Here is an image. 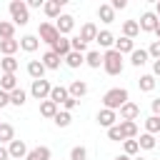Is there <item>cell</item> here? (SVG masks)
I'll return each mask as SVG.
<instances>
[{
	"label": "cell",
	"mask_w": 160,
	"mask_h": 160,
	"mask_svg": "<svg viewBox=\"0 0 160 160\" xmlns=\"http://www.w3.org/2000/svg\"><path fill=\"white\" fill-rule=\"evenodd\" d=\"M15 38V22L12 20H0V40Z\"/></svg>",
	"instance_id": "cell-33"
},
{
	"label": "cell",
	"mask_w": 160,
	"mask_h": 160,
	"mask_svg": "<svg viewBox=\"0 0 160 160\" xmlns=\"http://www.w3.org/2000/svg\"><path fill=\"white\" fill-rule=\"evenodd\" d=\"M85 65L92 68V70H100V68H102V52H100V50H88V55H85Z\"/></svg>",
	"instance_id": "cell-22"
},
{
	"label": "cell",
	"mask_w": 160,
	"mask_h": 160,
	"mask_svg": "<svg viewBox=\"0 0 160 160\" xmlns=\"http://www.w3.org/2000/svg\"><path fill=\"white\" fill-rule=\"evenodd\" d=\"M118 112H120V120H138L140 118V105L132 102V100H128Z\"/></svg>",
	"instance_id": "cell-11"
},
{
	"label": "cell",
	"mask_w": 160,
	"mask_h": 160,
	"mask_svg": "<svg viewBox=\"0 0 160 160\" xmlns=\"http://www.w3.org/2000/svg\"><path fill=\"white\" fill-rule=\"evenodd\" d=\"M122 152H125L128 158H135V155L140 152V145H138V138H135V140H125V142H122Z\"/></svg>",
	"instance_id": "cell-40"
},
{
	"label": "cell",
	"mask_w": 160,
	"mask_h": 160,
	"mask_svg": "<svg viewBox=\"0 0 160 160\" xmlns=\"http://www.w3.org/2000/svg\"><path fill=\"white\" fill-rule=\"evenodd\" d=\"M18 88H20V85H18V78L10 75V72H2V78H0V90L12 92V90H18Z\"/></svg>",
	"instance_id": "cell-29"
},
{
	"label": "cell",
	"mask_w": 160,
	"mask_h": 160,
	"mask_svg": "<svg viewBox=\"0 0 160 160\" xmlns=\"http://www.w3.org/2000/svg\"><path fill=\"white\" fill-rule=\"evenodd\" d=\"M0 160H10V152H8V145H0Z\"/></svg>",
	"instance_id": "cell-50"
},
{
	"label": "cell",
	"mask_w": 160,
	"mask_h": 160,
	"mask_svg": "<svg viewBox=\"0 0 160 160\" xmlns=\"http://www.w3.org/2000/svg\"><path fill=\"white\" fill-rule=\"evenodd\" d=\"M155 15H158V18H160V0H158V2H155Z\"/></svg>",
	"instance_id": "cell-52"
},
{
	"label": "cell",
	"mask_w": 160,
	"mask_h": 160,
	"mask_svg": "<svg viewBox=\"0 0 160 160\" xmlns=\"http://www.w3.org/2000/svg\"><path fill=\"white\" fill-rule=\"evenodd\" d=\"M70 98V92H68V88L65 85H52V92H50V100L55 102V105H62L65 100Z\"/></svg>",
	"instance_id": "cell-25"
},
{
	"label": "cell",
	"mask_w": 160,
	"mask_h": 160,
	"mask_svg": "<svg viewBox=\"0 0 160 160\" xmlns=\"http://www.w3.org/2000/svg\"><path fill=\"white\" fill-rule=\"evenodd\" d=\"M38 48H40V38H38V35H22V38H20V50L35 52Z\"/></svg>",
	"instance_id": "cell-19"
},
{
	"label": "cell",
	"mask_w": 160,
	"mask_h": 160,
	"mask_svg": "<svg viewBox=\"0 0 160 160\" xmlns=\"http://www.w3.org/2000/svg\"><path fill=\"white\" fill-rule=\"evenodd\" d=\"M98 18H100V22H105V25L115 22V10H112V5H110V2H102V5L98 8Z\"/></svg>",
	"instance_id": "cell-18"
},
{
	"label": "cell",
	"mask_w": 160,
	"mask_h": 160,
	"mask_svg": "<svg viewBox=\"0 0 160 160\" xmlns=\"http://www.w3.org/2000/svg\"><path fill=\"white\" fill-rule=\"evenodd\" d=\"M112 160H132V158H128V155H125V152H122V155H115V158H112Z\"/></svg>",
	"instance_id": "cell-51"
},
{
	"label": "cell",
	"mask_w": 160,
	"mask_h": 160,
	"mask_svg": "<svg viewBox=\"0 0 160 160\" xmlns=\"http://www.w3.org/2000/svg\"><path fill=\"white\" fill-rule=\"evenodd\" d=\"M68 92H70V98L80 100V98L88 95V82H85V80H72V82L68 85Z\"/></svg>",
	"instance_id": "cell-15"
},
{
	"label": "cell",
	"mask_w": 160,
	"mask_h": 160,
	"mask_svg": "<svg viewBox=\"0 0 160 160\" xmlns=\"http://www.w3.org/2000/svg\"><path fill=\"white\" fill-rule=\"evenodd\" d=\"M115 40H118V38H115L110 30H100L98 38H95V42L100 45V50H112V48H115Z\"/></svg>",
	"instance_id": "cell-12"
},
{
	"label": "cell",
	"mask_w": 160,
	"mask_h": 160,
	"mask_svg": "<svg viewBox=\"0 0 160 160\" xmlns=\"http://www.w3.org/2000/svg\"><path fill=\"white\" fill-rule=\"evenodd\" d=\"M78 105H80V100H75V98H68V100L62 102V110H68V112H72V110H75Z\"/></svg>",
	"instance_id": "cell-44"
},
{
	"label": "cell",
	"mask_w": 160,
	"mask_h": 160,
	"mask_svg": "<svg viewBox=\"0 0 160 160\" xmlns=\"http://www.w3.org/2000/svg\"><path fill=\"white\" fill-rule=\"evenodd\" d=\"M130 100V92L125 90V88H110L105 95H102V108H108V110H120L125 102Z\"/></svg>",
	"instance_id": "cell-1"
},
{
	"label": "cell",
	"mask_w": 160,
	"mask_h": 160,
	"mask_svg": "<svg viewBox=\"0 0 160 160\" xmlns=\"http://www.w3.org/2000/svg\"><path fill=\"white\" fill-rule=\"evenodd\" d=\"M120 130H122L125 140H135L138 138V122L135 120H120Z\"/></svg>",
	"instance_id": "cell-27"
},
{
	"label": "cell",
	"mask_w": 160,
	"mask_h": 160,
	"mask_svg": "<svg viewBox=\"0 0 160 160\" xmlns=\"http://www.w3.org/2000/svg\"><path fill=\"white\" fill-rule=\"evenodd\" d=\"M8 152H10V160H25L28 152H30V148H28L25 140H18V138H15V140L8 145Z\"/></svg>",
	"instance_id": "cell-7"
},
{
	"label": "cell",
	"mask_w": 160,
	"mask_h": 160,
	"mask_svg": "<svg viewBox=\"0 0 160 160\" xmlns=\"http://www.w3.org/2000/svg\"><path fill=\"white\" fill-rule=\"evenodd\" d=\"M145 132H150V135H160V118H158V115H150V118L145 120Z\"/></svg>",
	"instance_id": "cell-37"
},
{
	"label": "cell",
	"mask_w": 160,
	"mask_h": 160,
	"mask_svg": "<svg viewBox=\"0 0 160 160\" xmlns=\"http://www.w3.org/2000/svg\"><path fill=\"white\" fill-rule=\"evenodd\" d=\"M122 68H125V62H122V55H120L115 48L102 52V70H105L108 75H120V72H122Z\"/></svg>",
	"instance_id": "cell-2"
},
{
	"label": "cell",
	"mask_w": 160,
	"mask_h": 160,
	"mask_svg": "<svg viewBox=\"0 0 160 160\" xmlns=\"http://www.w3.org/2000/svg\"><path fill=\"white\" fill-rule=\"evenodd\" d=\"M52 122H55L58 128H68V125L72 122V115H70L68 110H60V112H58V115L52 118Z\"/></svg>",
	"instance_id": "cell-39"
},
{
	"label": "cell",
	"mask_w": 160,
	"mask_h": 160,
	"mask_svg": "<svg viewBox=\"0 0 160 160\" xmlns=\"http://www.w3.org/2000/svg\"><path fill=\"white\" fill-rule=\"evenodd\" d=\"M148 60H150V55H148V50H142V48H140V50L135 48V50L130 52V65H132V68H142Z\"/></svg>",
	"instance_id": "cell-23"
},
{
	"label": "cell",
	"mask_w": 160,
	"mask_h": 160,
	"mask_svg": "<svg viewBox=\"0 0 160 160\" xmlns=\"http://www.w3.org/2000/svg\"><path fill=\"white\" fill-rule=\"evenodd\" d=\"M138 145H140V150H155L158 140H155V135H150V132H142V135H138Z\"/></svg>",
	"instance_id": "cell-32"
},
{
	"label": "cell",
	"mask_w": 160,
	"mask_h": 160,
	"mask_svg": "<svg viewBox=\"0 0 160 160\" xmlns=\"http://www.w3.org/2000/svg\"><path fill=\"white\" fill-rule=\"evenodd\" d=\"M8 105H10V92L0 90V110H2V108H8Z\"/></svg>",
	"instance_id": "cell-45"
},
{
	"label": "cell",
	"mask_w": 160,
	"mask_h": 160,
	"mask_svg": "<svg viewBox=\"0 0 160 160\" xmlns=\"http://www.w3.org/2000/svg\"><path fill=\"white\" fill-rule=\"evenodd\" d=\"M155 38L160 40V22H158V28H155Z\"/></svg>",
	"instance_id": "cell-53"
},
{
	"label": "cell",
	"mask_w": 160,
	"mask_h": 160,
	"mask_svg": "<svg viewBox=\"0 0 160 160\" xmlns=\"http://www.w3.org/2000/svg\"><path fill=\"white\" fill-rule=\"evenodd\" d=\"M25 160H52V152L48 145H38V148H30Z\"/></svg>",
	"instance_id": "cell-16"
},
{
	"label": "cell",
	"mask_w": 160,
	"mask_h": 160,
	"mask_svg": "<svg viewBox=\"0 0 160 160\" xmlns=\"http://www.w3.org/2000/svg\"><path fill=\"white\" fill-rule=\"evenodd\" d=\"M70 160H88V148L85 145H75L70 150Z\"/></svg>",
	"instance_id": "cell-42"
},
{
	"label": "cell",
	"mask_w": 160,
	"mask_h": 160,
	"mask_svg": "<svg viewBox=\"0 0 160 160\" xmlns=\"http://www.w3.org/2000/svg\"><path fill=\"white\" fill-rule=\"evenodd\" d=\"M15 140V128L10 122H0V145H10Z\"/></svg>",
	"instance_id": "cell-28"
},
{
	"label": "cell",
	"mask_w": 160,
	"mask_h": 160,
	"mask_svg": "<svg viewBox=\"0 0 160 160\" xmlns=\"http://www.w3.org/2000/svg\"><path fill=\"white\" fill-rule=\"evenodd\" d=\"M122 35L130 38V40H135V38L140 35V25H138V20H125V22H122Z\"/></svg>",
	"instance_id": "cell-31"
},
{
	"label": "cell",
	"mask_w": 160,
	"mask_h": 160,
	"mask_svg": "<svg viewBox=\"0 0 160 160\" xmlns=\"http://www.w3.org/2000/svg\"><path fill=\"white\" fill-rule=\"evenodd\" d=\"M155 85H158V80H155V75H152V72L140 75V80H138V88H140L142 92H152V90H155Z\"/></svg>",
	"instance_id": "cell-30"
},
{
	"label": "cell",
	"mask_w": 160,
	"mask_h": 160,
	"mask_svg": "<svg viewBox=\"0 0 160 160\" xmlns=\"http://www.w3.org/2000/svg\"><path fill=\"white\" fill-rule=\"evenodd\" d=\"M152 75H155V80L160 78V60H152Z\"/></svg>",
	"instance_id": "cell-49"
},
{
	"label": "cell",
	"mask_w": 160,
	"mask_h": 160,
	"mask_svg": "<svg viewBox=\"0 0 160 160\" xmlns=\"http://www.w3.org/2000/svg\"><path fill=\"white\" fill-rule=\"evenodd\" d=\"M50 50H52L55 55H60V58L65 60V58H68V55L72 52V48H70V38H65V35H60V40H58V42H55V45H52Z\"/></svg>",
	"instance_id": "cell-14"
},
{
	"label": "cell",
	"mask_w": 160,
	"mask_h": 160,
	"mask_svg": "<svg viewBox=\"0 0 160 160\" xmlns=\"http://www.w3.org/2000/svg\"><path fill=\"white\" fill-rule=\"evenodd\" d=\"M148 55L150 60H160V40H152V45L148 48Z\"/></svg>",
	"instance_id": "cell-43"
},
{
	"label": "cell",
	"mask_w": 160,
	"mask_h": 160,
	"mask_svg": "<svg viewBox=\"0 0 160 160\" xmlns=\"http://www.w3.org/2000/svg\"><path fill=\"white\" fill-rule=\"evenodd\" d=\"M42 5H45L42 0H28V8L30 10H42Z\"/></svg>",
	"instance_id": "cell-46"
},
{
	"label": "cell",
	"mask_w": 160,
	"mask_h": 160,
	"mask_svg": "<svg viewBox=\"0 0 160 160\" xmlns=\"http://www.w3.org/2000/svg\"><path fill=\"white\" fill-rule=\"evenodd\" d=\"M8 10H10V20L15 22V25H28V20H30V8H28V2L25 0H12L10 5H8Z\"/></svg>",
	"instance_id": "cell-3"
},
{
	"label": "cell",
	"mask_w": 160,
	"mask_h": 160,
	"mask_svg": "<svg viewBox=\"0 0 160 160\" xmlns=\"http://www.w3.org/2000/svg\"><path fill=\"white\" fill-rule=\"evenodd\" d=\"M38 38H40V42H45V45L52 48V45L60 40V32H58L55 22H40V28H38Z\"/></svg>",
	"instance_id": "cell-4"
},
{
	"label": "cell",
	"mask_w": 160,
	"mask_h": 160,
	"mask_svg": "<svg viewBox=\"0 0 160 160\" xmlns=\"http://www.w3.org/2000/svg\"><path fill=\"white\" fill-rule=\"evenodd\" d=\"M95 120H98V125H100V128H105V130H108V128L118 125V112H115V110L102 108V110H98V118H95Z\"/></svg>",
	"instance_id": "cell-9"
},
{
	"label": "cell",
	"mask_w": 160,
	"mask_h": 160,
	"mask_svg": "<svg viewBox=\"0 0 160 160\" xmlns=\"http://www.w3.org/2000/svg\"><path fill=\"white\" fill-rule=\"evenodd\" d=\"M58 112H60V105H55V102H52L50 98L40 102V115H42V118H50V120H52V118H55Z\"/></svg>",
	"instance_id": "cell-26"
},
{
	"label": "cell",
	"mask_w": 160,
	"mask_h": 160,
	"mask_svg": "<svg viewBox=\"0 0 160 160\" xmlns=\"http://www.w3.org/2000/svg\"><path fill=\"white\" fill-rule=\"evenodd\" d=\"M70 48H72V52H82V55H88V42H85L80 35L70 38Z\"/></svg>",
	"instance_id": "cell-38"
},
{
	"label": "cell",
	"mask_w": 160,
	"mask_h": 160,
	"mask_svg": "<svg viewBox=\"0 0 160 160\" xmlns=\"http://www.w3.org/2000/svg\"><path fill=\"white\" fill-rule=\"evenodd\" d=\"M150 110H152V115H158V118H160V98H155V100L150 102Z\"/></svg>",
	"instance_id": "cell-48"
},
{
	"label": "cell",
	"mask_w": 160,
	"mask_h": 160,
	"mask_svg": "<svg viewBox=\"0 0 160 160\" xmlns=\"http://www.w3.org/2000/svg\"><path fill=\"white\" fill-rule=\"evenodd\" d=\"M98 32H100V30H98V25H95V22H82V28H80V38H82L88 45H90V42H95Z\"/></svg>",
	"instance_id": "cell-17"
},
{
	"label": "cell",
	"mask_w": 160,
	"mask_h": 160,
	"mask_svg": "<svg viewBox=\"0 0 160 160\" xmlns=\"http://www.w3.org/2000/svg\"><path fill=\"white\" fill-rule=\"evenodd\" d=\"M132 160H148V158H142V155H135V158H132Z\"/></svg>",
	"instance_id": "cell-54"
},
{
	"label": "cell",
	"mask_w": 160,
	"mask_h": 160,
	"mask_svg": "<svg viewBox=\"0 0 160 160\" xmlns=\"http://www.w3.org/2000/svg\"><path fill=\"white\" fill-rule=\"evenodd\" d=\"M158 22H160V18L155 15V10H145V12L140 15V20H138V25H140L142 32H155Z\"/></svg>",
	"instance_id": "cell-6"
},
{
	"label": "cell",
	"mask_w": 160,
	"mask_h": 160,
	"mask_svg": "<svg viewBox=\"0 0 160 160\" xmlns=\"http://www.w3.org/2000/svg\"><path fill=\"white\" fill-rule=\"evenodd\" d=\"M108 140H112V142H125V135H122V130H120V122L118 125H112V128H108Z\"/></svg>",
	"instance_id": "cell-41"
},
{
	"label": "cell",
	"mask_w": 160,
	"mask_h": 160,
	"mask_svg": "<svg viewBox=\"0 0 160 160\" xmlns=\"http://www.w3.org/2000/svg\"><path fill=\"white\" fill-rule=\"evenodd\" d=\"M62 5H65V0H45L42 12H45L50 20H58V18L62 15Z\"/></svg>",
	"instance_id": "cell-10"
},
{
	"label": "cell",
	"mask_w": 160,
	"mask_h": 160,
	"mask_svg": "<svg viewBox=\"0 0 160 160\" xmlns=\"http://www.w3.org/2000/svg\"><path fill=\"white\" fill-rule=\"evenodd\" d=\"M110 5H112V10H125L128 8V0H112Z\"/></svg>",
	"instance_id": "cell-47"
},
{
	"label": "cell",
	"mask_w": 160,
	"mask_h": 160,
	"mask_svg": "<svg viewBox=\"0 0 160 160\" xmlns=\"http://www.w3.org/2000/svg\"><path fill=\"white\" fill-rule=\"evenodd\" d=\"M18 50H20V40H15V38H10V40H0V52H2L5 58H12Z\"/></svg>",
	"instance_id": "cell-21"
},
{
	"label": "cell",
	"mask_w": 160,
	"mask_h": 160,
	"mask_svg": "<svg viewBox=\"0 0 160 160\" xmlns=\"http://www.w3.org/2000/svg\"><path fill=\"white\" fill-rule=\"evenodd\" d=\"M28 102V92L22 90V88H18V90H12L10 92V105H15V108H22Z\"/></svg>",
	"instance_id": "cell-34"
},
{
	"label": "cell",
	"mask_w": 160,
	"mask_h": 160,
	"mask_svg": "<svg viewBox=\"0 0 160 160\" xmlns=\"http://www.w3.org/2000/svg\"><path fill=\"white\" fill-rule=\"evenodd\" d=\"M40 62L45 65V70H60V65H62L65 60H62L60 55H55L52 50H48V52H45V55L40 58Z\"/></svg>",
	"instance_id": "cell-13"
},
{
	"label": "cell",
	"mask_w": 160,
	"mask_h": 160,
	"mask_svg": "<svg viewBox=\"0 0 160 160\" xmlns=\"http://www.w3.org/2000/svg\"><path fill=\"white\" fill-rule=\"evenodd\" d=\"M0 68H2V72L15 75V72H18V68H20V62H18V60H15V55H12V58H2V60H0Z\"/></svg>",
	"instance_id": "cell-35"
},
{
	"label": "cell",
	"mask_w": 160,
	"mask_h": 160,
	"mask_svg": "<svg viewBox=\"0 0 160 160\" xmlns=\"http://www.w3.org/2000/svg\"><path fill=\"white\" fill-rule=\"evenodd\" d=\"M28 75H30L32 80H42V78H45V65H42L40 60H30V62H28Z\"/></svg>",
	"instance_id": "cell-24"
},
{
	"label": "cell",
	"mask_w": 160,
	"mask_h": 160,
	"mask_svg": "<svg viewBox=\"0 0 160 160\" xmlns=\"http://www.w3.org/2000/svg\"><path fill=\"white\" fill-rule=\"evenodd\" d=\"M115 50H118L120 55H130V52L135 50V40H130V38L120 35V38L115 40Z\"/></svg>",
	"instance_id": "cell-20"
},
{
	"label": "cell",
	"mask_w": 160,
	"mask_h": 160,
	"mask_svg": "<svg viewBox=\"0 0 160 160\" xmlns=\"http://www.w3.org/2000/svg\"><path fill=\"white\" fill-rule=\"evenodd\" d=\"M65 65L75 70V68H80V65H85V55H82V52H70V55L65 58Z\"/></svg>",
	"instance_id": "cell-36"
},
{
	"label": "cell",
	"mask_w": 160,
	"mask_h": 160,
	"mask_svg": "<svg viewBox=\"0 0 160 160\" xmlns=\"http://www.w3.org/2000/svg\"><path fill=\"white\" fill-rule=\"evenodd\" d=\"M50 92H52V85H50V80H32V85H30V95L35 98V100H48L50 98Z\"/></svg>",
	"instance_id": "cell-5"
},
{
	"label": "cell",
	"mask_w": 160,
	"mask_h": 160,
	"mask_svg": "<svg viewBox=\"0 0 160 160\" xmlns=\"http://www.w3.org/2000/svg\"><path fill=\"white\" fill-rule=\"evenodd\" d=\"M55 28H58V32H60V35H65V38H68V35L75 30V18H72V15H68V12H62V15L55 20Z\"/></svg>",
	"instance_id": "cell-8"
}]
</instances>
